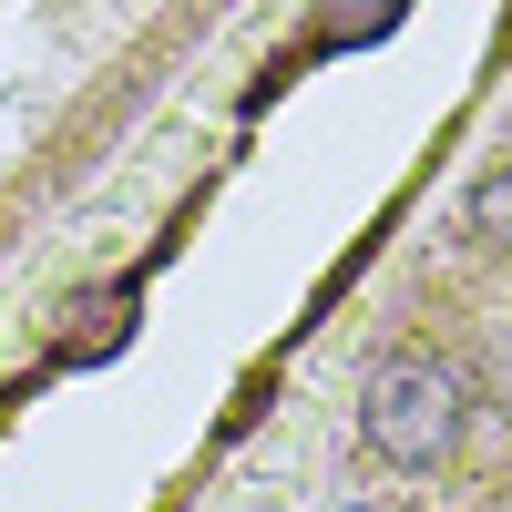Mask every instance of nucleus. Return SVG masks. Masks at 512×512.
I'll list each match as a JSON object with an SVG mask.
<instances>
[{
  "instance_id": "obj_3",
  "label": "nucleus",
  "mask_w": 512,
  "mask_h": 512,
  "mask_svg": "<svg viewBox=\"0 0 512 512\" xmlns=\"http://www.w3.org/2000/svg\"><path fill=\"white\" fill-rule=\"evenodd\" d=\"M461 226H472L492 256H512V164H492V175L472 185V205H461Z\"/></svg>"
},
{
  "instance_id": "obj_4",
  "label": "nucleus",
  "mask_w": 512,
  "mask_h": 512,
  "mask_svg": "<svg viewBox=\"0 0 512 512\" xmlns=\"http://www.w3.org/2000/svg\"><path fill=\"white\" fill-rule=\"evenodd\" d=\"M400 11H410V0H328V11H318V41H379Z\"/></svg>"
},
{
  "instance_id": "obj_2",
  "label": "nucleus",
  "mask_w": 512,
  "mask_h": 512,
  "mask_svg": "<svg viewBox=\"0 0 512 512\" xmlns=\"http://www.w3.org/2000/svg\"><path fill=\"white\" fill-rule=\"evenodd\" d=\"M123 338H134V287H82V297H62L52 359H62V369H82V359H113Z\"/></svg>"
},
{
  "instance_id": "obj_1",
  "label": "nucleus",
  "mask_w": 512,
  "mask_h": 512,
  "mask_svg": "<svg viewBox=\"0 0 512 512\" xmlns=\"http://www.w3.org/2000/svg\"><path fill=\"white\" fill-rule=\"evenodd\" d=\"M461 400H472V379L441 349H390L369 369V390H359V441L390 472H441L451 441H461Z\"/></svg>"
}]
</instances>
